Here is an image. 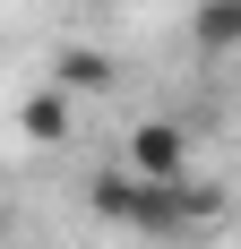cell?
Instances as JSON below:
<instances>
[{"label": "cell", "mask_w": 241, "mask_h": 249, "mask_svg": "<svg viewBox=\"0 0 241 249\" xmlns=\"http://www.w3.org/2000/svg\"><path fill=\"white\" fill-rule=\"evenodd\" d=\"M129 172L138 180H190V129L181 121H138L129 129Z\"/></svg>", "instance_id": "obj_2"}, {"label": "cell", "mask_w": 241, "mask_h": 249, "mask_svg": "<svg viewBox=\"0 0 241 249\" xmlns=\"http://www.w3.org/2000/svg\"><path fill=\"white\" fill-rule=\"evenodd\" d=\"M190 43L198 52H241V0H198V18H190Z\"/></svg>", "instance_id": "obj_3"}, {"label": "cell", "mask_w": 241, "mask_h": 249, "mask_svg": "<svg viewBox=\"0 0 241 249\" xmlns=\"http://www.w3.org/2000/svg\"><path fill=\"white\" fill-rule=\"evenodd\" d=\"M18 129H26V138H69V95H60V86H43V95H26Z\"/></svg>", "instance_id": "obj_5"}, {"label": "cell", "mask_w": 241, "mask_h": 249, "mask_svg": "<svg viewBox=\"0 0 241 249\" xmlns=\"http://www.w3.org/2000/svg\"><path fill=\"white\" fill-rule=\"evenodd\" d=\"M95 215H112V224H129V232H155V241H172V232H198V224H207V215H216V198H207L198 180L103 172V180H95Z\"/></svg>", "instance_id": "obj_1"}, {"label": "cell", "mask_w": 241, "mask_h": 249, "mask_svg": "<svg viewBox=\"0 0 241 249\" xmlns=\"http://www.w3.org/2000/svg\"><path fill=\"white\" fill-rule=\"evenodd\" d=\"M112 60H103V52H60V69H52V86H60V95H103V86H112Z\"/></svg>", "instance_id": "obj_4"}]
</instances>
